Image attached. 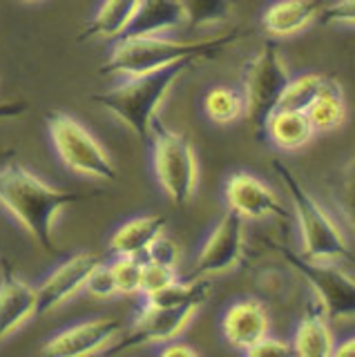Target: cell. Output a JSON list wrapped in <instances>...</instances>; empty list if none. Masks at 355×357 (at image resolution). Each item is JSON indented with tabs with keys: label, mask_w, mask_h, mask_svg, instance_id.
<instances>
[{
	"label": "cell",
	"mask_w": 355,
	"mask_h": 357,
	"mask_svg": "<svg viewBox=\"0 0 355 357\" xmlns=\"http://www.w3.org/2000/svg\"><path fill=\"white\" fill-rule=\"evenodd\" d=\"M79 199L81 195L52 188L20 163H9L0 170V206L47 252L56 248L54 221L59 219V212Z\"/></svg>",
	"instance_id": "6da1fadb"
},
{
	"label": "cell",
	"mask_w": 355,
	"mask_h": 357,
	"mask_svg": "<svg viewBox=\"0 0 355 357\" xmlns=\"http://www.w3.org/2000/svg\"><path fill=\"white\" fill-rule=\"evenodd\" d=\"M239 38V31H228L221 36L202 40H179L163 36H137V38H116V45L101 72L114 76H141L163 70L179 61H210L221 54L230 43Z\"/></svg>",
	"instance_id": "7a4b0ae2"
},
{
	"label": "cell",
	"mask_w": 355,
	"mask_h": 357,
	"mask_svg": "<svg viewBox=\"0 0 355 357\" xmlns=\"http://www.w3.org/2000/svg\"><path fill=\"white\" fill-rule=\"evenodd\" d=\"M192 65L195 61H179L157 72L130 76L119 87L94 94L92 100L101 103L109 114H114L135 137L146 139L154 130L157 114L170 89Z\"/></svg>",
	"instance_id": "3957f363"
},
{
	"label": "cell",
	"mask_w": 355,
	"mask_h": 357,
	"mask_svg": "<svg viewBox=\"0 0 355 357\" xmlns=\"http://www.w3.org/2000/svg\"><path fill=\"white\" fill-rule=\"evenodd\" d=\"M277 174L282 176L286 192L297 217L299 237H302V257L308 261H333V259H351V248L344 239L338 223L319 206L315 197L299 183V178L288 170L284 163H275Z\"/></svg>",
	"instance_id": "277c9868"
},
{
	"label": "cell",
	"mask_w": 355,
	"mask_h": 357,
	"mask_svg": "<svg viewBox=\"0 0 355 357\" xmlns=\"http://www.w3.org/2000/svg\"><path fill=\"white\" fill-rule=\"evenodd\" d=\"M152 167L157 181L174 206H186L197 192L199 163L192 143L183 134L154 123Z\"/></svg>",
	"instance_id": "5b68a950"
},
{
	"label": "cell",
	"mask_w": 355,
	"mask_h": 357,
	"mask_svg": "<svg viewBox=\"0 0 355 357\" xmlns=\"http://www.w3.org/2000/svg\"><path fill=\"white\" fill-rule=\"evenodd\" d=\"M291 81V70L282 52L273 43H264L259 52L243 67V112L248 114L255 130L262 132L266 119L277 109L284 89Z\"/></svg>",
	"instance_id": "8992f818"
},
{
	"label": "cell",
	"mask_w": 355,
	"mask_h": 357,
	"mask_svg": "<svg viewBox=\"0 0 355 357\" xmlns=\"http://www.w3.org/2000/svg\"><path fill=\"white\" fill-rule=\"evenodd\" d=\"M47 130L59 159L70 170L101 178V181H114L116 178L119 172L105 148L74 116L65 114V112H50Z\"/></svg>",
	"instance_id": "52a82bcc"
},
{
	"label": "cell",
	"mask_w": 355,
	"mask_h": 357,
	"mask_svg": "<svg viewBox=\"0 0 355 357\" xmlns=\"http://www.w3.org/2000/svg\"><path fill=\"white\" fill-rule=\"evenodd\" d=\"M284 259L306 279L319 304V310L333 319H351L355 312V284L353 277L326 261H308L302 255L282 248Z\"/></svg>",
	"instance_id": "ba28073f"
},
{
	"label": "cell",
	"mask_w": 355,
	"mask_h": 357,
	"mask_svg": "<svg viewBox=\"0 0 355 357\" xmlns=\"http://www.w3.org/2000/svg\"><path fill=\"white\" fill-rule=\"evenodd\" d=\"M246 250L243 219L237 212L228 210L208 234L197 257V275L217 277L235 271Z\"/></svg>",
	"instance_id": "9c48e42d"
},
{
	"label": "cell",
	"mask_w": 355,
	"mask_h": 357,
	"mask_svg": "<svg viewBox=\"0 0 355 357\" xmlns=\"http://www.w3.org/2000/svg\"><path fill=\"white\" fill-rule=\"evenodd\" d=\"M98 264H101V257L85 250L54 268L36 288V312L50 315V312L68 304L72 297L85 290L87 279H90Z\"/></svg>",
	"instance_id": "30bf717a"
},
{
	"label": "cell",
	"mask_w": 355,
	"mask_h": 357,
	"mask_svg": "<svg viewBox=\"0 0 355 357\" xmlns=\"http://www.w3.org/2000/svg\"><path fill=\"white\" fill-rule=\"evenodd\" d=\"M123 326L116 319H92L70 326L54 337H50L45 344L40 346L43 355L50 357H81V355H92L103 351L105 346L112 344Z\"/></svg>",
	"instance_id": "8fae6325"
},
{
	"label": "cell",
	"mask_w": 355,
	"mask_h": 357,
	"mask_svg": "<svg viewBox=\"0 0 355 357\" xmlns=\"http://www.w3.org/2000/svg\"><path fill=\"white\" fill-rule=\"evenodd\" d=\"M197 306H176V308H161V306H143L139 317L132 324L126 342L121 349H132L141 344H165L176 340L192 321Z\"/></svg>",
	"instance_id": "7c38bea8"
},
{
	"label": "cell",
	"mask_w": 355,
	"mask_h": 357,
	"mask_svg": "<svg viewBox=\"0 0 355 357\" xmlns=\"http://www.w3.org/2000/svg\"><path fill=\"white\" fill-rule=\"evenodd\" d=\"M224 199L228 210L237 212L241 219L259 221L271 215H284L282 199L273 192L271 185H266L250 172L230 174L224 188Z\"/></svg>",
	"instance_id": "4fadbf2b"
},
{
	"label": "cell",
	"mask_w": 355,
	"mask_h": 357,
	"mask_svg": "<svg viewBox=\"0 0 355 357\" xmlns=\"http://www.w3.org/2000/svg\"><path fill=\"white\" fill-rule=\"evenodd\" d=\"M271 315L259 299H239L221 317V333L230 346L246 353L264 335H269Z\"/></svg>",
	"instance_id": "5bb4252c"
},
{
	"label": "cell",
	"mask_w": 355,
	"mask_h": 357,
	"mask_svg": "<svg viewBox=\"0 0 355 357\" xmlns=\"http://www.w3.org/2000/svg\"><path fill=\"white\" fill-rule=\"evenodd\" d=\"M36 315V288L7 273L0 284V344Z\"/></svg>",
	"instance_id": "9a60e30c"
},
{
	"label": "cell",
	"mask_w": 355,
	"mask_h": 357,
	"mask_svg": "<svg viewBox=\"0 0 355 357\" xmlns=\"http://www.w3.org/2000/svg\"><path fill=\"white\" fill-rule=\"evenodd\" d=\"M181 25H186V16L179 0H141L137 16L132 18L123 36H163L176 31Z\"/></svg>",
	"instance_id": "2e32d148"
},
{
	"label": "cell",
	"mask_w": 355,
	"mask_h": 357,
	"mask_svg": "<svg viewBox=\"0 0 355 357\" xmlns=\"http://www.w3.org/2000/svg\"><path fill=\"white\" fill-rule=\"evenodd\" d=\"M319 5L315 0H277L266 7L262 14V25L266 33L277 38L295 36L317 20Z\"/></svg>",
	"instance_id": "e0dca14e"
},
{
	"label": "cell",
	"mask_w": 355,
	"mask_h": 357,
	"mask_svg": "<svg viewBox=\"0 0 355 357\" xmlns=\"http://www.w3.org/2000/svg\"><path fill=\"white\" fill-rule=\"evenodd\" d=\"M168 219L161 215H148L126 221L109 237V250L116 257H143L150 245L165 232Z\"/></svg>",
	"instance_id": "ac0fdd59"
},
{
	"label": "cell",
	"mask_w": 355,
	"mask_h": 357,
	"mask_svg": "<svg viewBox=\"0 0 355 357\" xmlns=\"http://www.w3.org/2000/svg\"><path fill=\"white\" fill-rule=\"evenodd\" d=\"M264 130L269 132V139L277 145L280 150L293 152L304 148L315 134V128L306 112L302 109H288V107H277L271 112V116L266 119Z\"/></svg>",
	"instance_id": "d6986e66"
},
{
	"label": "cell",
	"mask_w": 355,
	"mask_h": 357,
	"mask_svg": "<svg viewBox=\"0 0 355 357\" xmlns=\"http://www.w3.org/2000/svg\"><path fill=\"white\" fill-rule=\"evenodd\" d=\"M139 7L141 0H103L94 18L87 22L83 38H121L130 27L132 18L137 16Z\"/></svg>",
	"instance_id": "ffe728a7"
},
{
	"label": "cell",
	"mask_w": 355,
	"mask_h": 357,
	"mask_svg": "<svg viewBox=\"0 0 355 357\" xmlns=\"http://www.w3.org/2000/svg\"><path fill=\"white\" fill-rule=\"evenodd\" d=\"M333 346H335V337H333L324 315L313 312L297 324L291 351L302 357H331Z\"/></svg>",
	"instance_id": "44dd1931"
},
{
	"label": "cell",
	"mask_w": 355,
	"mask_h": 357,
	"mask_svg": "<svg viewBox=\"0 0 355 357\" xmlns=\"http://www.w3.org/2000/svg\"><path fill=\"white\" fill-rule=\"evenodd\" d=\"M306 116L313 123L315 132L335 130L342 126L344 119H347V103H344V94L335 81L328 78L324 89H322L313 103L306 107Z\"/></svg>",
	"instance_id": "7402d4cb"
},
{
	"label": "cell",
	"mask_w": 355,
	"mask_h": 357,
	"mask_svg": "<svg viewBox=\"0 0 355 357\" xmlns=\"http://www.w3.org/2000/svg\"><path fill=\"white\" fill-rule=\"evenodd\" d=\"M210 295V284L206 279L181 284L179 279L168 284L161 290H154L146 297V306H161V308H176V306H202Z\"/></svg>",
	"instance_id": "603a6c76"
},
{
	"label": "cell",
	"mask_w": 355,
	"mask_h": 357,
	"mask_svg": "<svg viewBox=\"0 0 355 357\" xmlns=\"http://www.w3.org/2000/svg\"><path fill=\"white\" fill-rule=\"evenodd\" d=\"M186 25L192 29H208L232 16V0H179Z\"/></svg>",
	"instance_id": "cb8c5ba5"
},
{
	"label": "cell",
	"mask_w": 355,
	"mask_h": 357,
	"mask_svg": "<svg viewBox=\"0 0 355 357\" xmlns=\"http://www.w3.org/2000/svg\"><path fill=\"white\" fill-rule=\"evenodd\" d=\"M328 83V76H322V74H302L288 81L282 100L277 107H288V109H302L306 112V107L313 103L315 96L324 89V85Z\"/></svg>",
	"instance_id": "d4e9b609"
},
{
	"label": "cell",
	"mask_w": 355,
	"mask_h": 357,
	"mask_svg": "<svg viewBox=\"0 0 355 357\" xmlns=\"http://www.w3.org/2000/svg\"><path fill=\"white\" fill-rule=\"evenodd\" d=\"M204 109L210 121L226 126V123L237 121L246 107H243V96L239 92H235V89L213 87L204 98Z\"/></svg>",
	"instance_id": "484cf974"
},
{
	"label": "cell",
	"mask_w": 355,
	"mask_h": 357,
	"mask_svg": "<svg viewBox=\"0 0 355 357\" xmlns=\"http://www.w3.org/2000/svg\"><path fill=\"white\" fill-rule=\"evenodd\" d=\"M116 282V293L121 295H135L141 293V273H143V261L139 257H116L109 264Z\"/></svg>",
	"instance_id": "4316f807"
},
{
	"label": "cell",
	"mask_w": 355,
	"mask_h": 357,
	"mask_svg": "<svg viewBox=\"0 0 355 357\" xmlns=\"http://www.w3.org/2000/svg\"><path fill=\"white\" fill-rule=\"evenodd\" d=\"M172 282H176L174 266H165V264H157V261H143V273H141V293L143 295L161 290Z\"/></svg>",
	"instance_id": "83f0119b"
},
{
	"label": "cell",
	"mask_w": 355,
	"mask_h": 357,
	"mask_svg": "<svg viewBox=\"0 0 355 357\" xmlns=\"http://www.w3.org/2000/svg\"><path fill=\"white\" fill-rule=\"evenodd\" d=\"M85 290L90 293L92 297H98V299H109L119 295L116 293V282H114V275H112V268L109 266H103L98 264L94 268V273L90 275L85 284Z\"/></svg>",
	"instance_id": "f1b7e54d"
},
{
	"label": "cell",
	"mask_w": 355,
	"mask_h": 357,
	"mask_svg": "<svg viewBox=\"0 0 355 357\" xmlns=\"http://www.w3.org/2000/svg\"><path fill=\"white\" fill-rule=\"evenodd\" d=\"M317 18L324 25H353L355 22V0H335L326 7H319Z\"/></svg>",
	"instance_id": "f546056e"
},
{
	"label": "cell",
	"mask_w": 355,
	"mask_h": 357,
	"mask_svg": "<svg viewBox=\"0 0 355 357\" xmlns=\"http://www.w3.org/2000/svg\"><path fill=\"white\" fill-rule=\"evenodd\" d=\"M143 257H146V261H157V264H165V266L176 268V264H179V248H176V243L172 239L161 234V237L146 250Z\"/></svg>",
	"instance_id": "4dcf8cb0"
},
{
	"label": "cell",
	"mask_w": 355,
	"mask_h": 357,
	"mask_svg": "<svg viewBox=\"0 0 355 357\" xmlns=\"http://www.w3.org/2000/svg\"><path fill=\"white\" fill-rule=\"evenodd\" d=\"M291 353H293L291 344L284 340H277V337H269V335H264L257 344H252L246 351V355H250V357H282V355H291Z\"/></svg>",
	"instance_id": "1f68e13d"
},
{
	"label": "cell",
	"mask_w": 355,
	"mask_h": 357,
	"mask_svg": "<svg viewBox=\"0 0 355 357\" xmlns=\"http://www.w3.org/2000/svg\"><path fill=\"white\" fill-rule=\"evenodd\" d=\"M161 357H195L197 355V351L195 349H190L188 344H179V342H165L163 346H161Z\"/></svg>",
	"instance_id": "d6a6232c"
},
{
	"label": "cell",
	"mask_w": 355,
	"mask_h": 357,
	"mask_svg": "<svg viewBox=\"0 0 355 357\" xmlns=\"http://www.w3.org/2000/svg\"><path fill=\"white\" fill-rule=\"evenodd\" d=\"M353 351H355V342H353V337H349L344 344L333 346V353H331V355H335V357H347V355H353Z\"/></svg>",
	"instance_id": "836d02e7"
},
{
	"label": "cell",
	"mask_w": 355,
	"mask_h": 357,
	"mask_svg": "<svg viewBox=\"0 0 355 357\" xmlns=\"http://www.w3.org/2000/svg\"><path fill=\"white\" fill-rule=\"evenodd\" d=\"M23 3H38V0H23Z\"/></svg>",
	"instance_id": "e575fe53"
}]
</instances>
